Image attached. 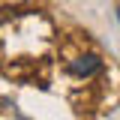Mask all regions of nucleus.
<instances>
[{
	"label": "nucleus",
	"instance_id": "1",
	"mask_svg": "<svg viewBox=\"0 0 120 120\" xmlns=\"http://www.w3.org/2000/svg\"><path fill=\"white\" fill-rule=\"evenodd\" d=\"M66 69H69V75H75V78H90V75H96L102 69V60L96 57V54H81V57L69 60Z\"/></svg>",
	"mask_w": 120,
	"mask_h": 120
}]
</instances>
